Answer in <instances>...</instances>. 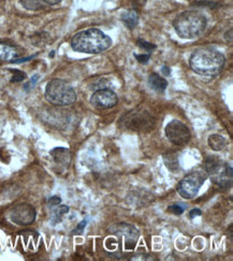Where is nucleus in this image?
<instances>
[{
	"label": "nucleus",
	"mask_w": 233,
	"mask_h": 261,
	"mask_svg": "<svg viewBox=\"0 0 233 261\" xmlns=\"http://www.w3.org/2000/svg\"><path fill=\"white\" fill-rule=\"evenodd\" d=\"M225 56L218 50L212 48H200L194 52L189 60V66L193 72L202 76H216L225 66Z\"/></svg>",
	"instance_id": "1"
},
{
	"label": "nucleus",
	"mask_w": 233,
	"mask_h": 261,
	"mask_svg": "<svg viewBox=\"0 0 233 261\" xmlns=\"http://www.w3.org/2000/svg\"><path fill=\"white\" fill-rule=\"evenodd\" d=\"M112 39L101 30L91 28L75 35L71 40V47L79 53L99 54L109 49Z\"/></svg>",
	"instance_id": "2"
},
{
	"label": "nucleus",
	"mask_w": 233,
	"mask_h": 261,
	"mask_svg": "<svg viewBox=\"0 0 233 261\" xmlns=\"http://www.w3.org/2000/svg\"><path fill=\"white\" fill-rule=\"evenodd\" d=\"M206 18L199 11H186L173 22V27L182 39H194L202 35L206 28Z\"/></svg>",
	"instance_id": "3"
},
{
	"label": "nucleus",
	"mask_w": 233,
	"mask_h": 261,
	"mask_svg": "<svg viewBox=\"0 0 233 261\" xmlns=\"http://www.w3.org/2000/svg\"><path fill=\"white\" fill-rule=\"evenodd\" d=\"M204 169L207 177H210L217 186L225 189L231 187L233 173L230 165L216 156H209L204 162Z\"/></svg>",
	"instance_id": "4"
},
{
	"label": "nucleus",
	"mask_w": 233,
	"mask_h": 261,
	"mask_svg": "<svg viewBox=\"0 0 233 261\" xmlns=\"http://www.w3.org/2000/svg\"><path fill=\"white\" fill-rule=\"evenodd\" d=\"M46 99L53 105L68 106L77 101V94L67 81L53 79L47 85Z\"/></svg>",
	"instance_id": "5"
},
{
	"label": "nucleus",
	"mask_w": 233,
	"mask_h": 261,
	"mask_svg": "<svg viewBox=\"0 0 233 261\" xmlns=\"http://www.w3.org/2000/svg\"><path fill=\"white\" fill-rule=\"evenodd\" d=\"M154 118L148 111H144L143 108H137L131 111L119 120V125L126 130L135 132H144L152 130L154 126Z\"/></svg>",
	"instance_id": "6"
},
{
	"label": "nucleus",
	"mask_w": 233,
	"mask_h": 261,
	"mask_svg": "<svg viewBox=\"0 0 233 261\" xmlns=\"http://www.w3.org/2000/svg\"><path fill=\"white\" fill-rule=\"evenodd\" d=\"M205 170H196L185 176L178 186L179 194L185 199H192L199 193L201 186L206 180Z\"/></svg>",
	"instance_id": "7"
},
{
	"label": "nucleus",
	"mask_w": 233,
	"mask_h": 261,
	"mask_svg": "<svg viewBox=\"0 0 233 261\" xmlns=\"http://www.w3.org/2000/svg\"><path fill=\"white\" fill-rule=\"evenodd\" d=\"M167 138L175 146H185L190 141V131L180 120H172L166 126Z\"/></svg>",
	"instance_id": "8"
},
{
	"label": "nucleus",
	"mask_w": 233,
	"mask_h": 261,
	"mask_svg": "<svg viewBox=\"0 0 233 261\" xmlns=\"http://www.w3.org/2000/svg\"><path fill=\"white\" fill-rule=\"evenodd\" d=\"M36 210L29 203H20L13 207L10 212L11 221L16 225L26 226L33 224L36 220Z\"/></svg>",
	"instance_id": "9"
},
{
	"label": "nucleus",
	"mask_w": 233,
	"mask_h": 261,
	"mask_svg": "<svg viewBox=\"0 0 233 261\" xmlns=\"http://www.w3.org/2000/svg\"><path fill=\"white\" fill-rule=\"evenodd\" d=\"M117 103L118 98L116 93L108 88L97 90L91 98V104L96 110H110L116 106Z\"/></svg>",
	"instance_id": "10"
},
{
	"label": "nucleus",
	"mask_w": 233,
	"mask_h": 261,
	"mask_svg": "<svg viewBox=\"0 0 233 261\" xmlns=\"http://www.w3.org/2000/svg\"><path fill=\"white\" fill-rule=\"evenodd\" d=\"M116 234L124 241L125 250H132V248H135L139 239V232L134 226L128 224L119 225L117 226Z\"/></svg>",
	"instance_id": "11"
},
{
	"label": "nucleus",
	"mask_w": 233,
	"mask_h": 261,
	"mask_svg": "<svg viewBox=\"0 0 233 261\" xmlns=\"http://www.w3.org/2000/svg\"><path fill=\"white\" fill-rule=\"evenodd\" d=\"M51 155L54 158V162L60 165L61 167L68 168L72 161L71 152L65 148H55L51 151Z\"/></svg>",
	"instance_id": "12"
},
{
	"label": "nucleus",
	"mask_w": 233,
	"mask_h": 261,
	"mask_svg": "<svg viewBox=\"0 0 233 261\" xmlns=\"http://www.w3.org/2000/svg\"><path fill=\"white\" fill-rule=\"evenodd\" d=\"M18 56H20V52L16 47L5 43H0V60H15Z\"/></svg>",
	"instance_id": "13"
},
{
	"label": "nucleus",
	"mask_w": 233,
	"mask_h": 261,
	"mask_svg": "<svg viewBox=\"0 0 233 261\" xmlns=\"http://www.w3.org/2000/svg\"><path fill=\"white\" fill-rule=\"evenodd\" d=\"M148 84L150 88H153L157 92H165L168 87V81L166 80V78L161 77V76H159L157 73H153L149 75Z\"/></svg>",
	"instance_id": "14"
},
{
	"label": "nucleus",
	"mask_w": 233,
	"mask_h": 261,
	"mask_svg": "<svg viewBox=\"0 0 233 261\" xmlns=\"http://www.w3.org/2000/svg\"><path fill=\"white\" fill-rule=\"evenodd\" d=\"M122 21L126 25V27L130 30H134L139 23V16L135 10L126 11L122 15Z\"/></svg>",
	"instance_id": "15"
},
{
	"label": "nucleus",
	"mask_w": 233,
	"mask_h": 261,
	"mask_svg": "<svg viewBox=\"0 0 233 261\" xmlns=\"http://www.w3.org/2000/svg\"><path fill=\"white\" fill-rule=\"evenodd\" d=\"M209 146L214 151H222L227 146L226 138L219 134H213L209 137Z\"/></svg>",
	"instance_id": "16"
},
{
	"label": "nucleus",
	"mask_w": 233,
	"mask_h": 261,
	"mask_svg": "<svg viewBox=\"0 0 233 261\" xmlns=\"http://www.w3.org/2000/svg\"><path fill=\"white\" fill-rule=\"evenodd\" d=\"M163 160H165L166 166L171 171H175L179 169V160L175 155L166 154V155H163Z\"/></svg>",
	"instance_id": "17"
},
{
	"label": "nucleus",
	"mask_w": 233,
	"mask_h": 261,
	"mask_svg": "<svg viewBox=\"0 0 233 261\" xmlns=\"http://www.w3.org/2000/svg\"><path fill=\"white\" fill-rule=\"evenodd\" d=\"M21 3L27 10H39L42 9L44 5L40 2V0H21Z\"/></svg>",
	"instance_id": "18"
},
{
	"label": "nucleus",
	"mask_w": 233,
	"mask_h": 261,
	"mask_svg": "<svg viewBox=\"0 0 233 261\" xmlns=\"http://www.w3.org/2000/svg\"><path fill=\"white\" fill-rule=\"evenodd\" d=\"M186 210V207L184 205H181V203H176V205H171L168 208V212L175 214V215H181L184 213Z\"/></svg>",
	"instance_id": "19"
},
{
	"label": "nucleus",
	"mask_w": 233,
	"mask_h": 261,
	"mask_svg": "<svg viewBox=\"0 0 233 261\" xmlns=\"http://www.w3.org/2000/svg\"><path fill=\"white\" fill-rule=\"evenodd\" d=\"M137 44H138V46L139 47H141L142 49L144 50H146V52H152V50L156 49V45L153 43H150V42H147V41H144V40H141V39H139L137 41Z\"/></svg>",
	"instance_id": "20"
},
{
	"label": "nucleus",
	"mask_w": 233,
	"mask_h": 261,
	"mask_svg": "<svg viewBox=\"0 0 233 261\" xmlns=\"http://www.w3.org/2000/svg\"><path fill=\"white\" fill-rule=\"evenodd\" d=\"M11 73H13V77H12L11 81L12 82H18V81H22L25 79V77H26V74H25L24 72L20 71V70H10Z\"/></svg>",
	"instance_id": "21"
},
{
	"label": "nucleus",
	"mask_w": 233,
	"mask_h": 261,
	"mask_svg": "<svg viewBox=\"0 0 233 261\" xmlns=\"http://www.w3.org/2000/svg\"><path fill=\"white\" fill-rule=\"evenodd\" d=\"M68 211H69V208L67 206H60L54 212V216H56V218H57V219H56V222H58L61 219V216L64 215V214H66V213H68Z\"/></svg>",
	"instance_id": "22"
},
{
	"label": "nucleus",
	"mask_w": 233,
	"mask_h": 261,
	"mask_svg": "<svg viewBox=\"0 0 233 261\" xmlns=\"http://www.w3.org/2000/svg\"><path fill=\"white\" fill-rule=\"evenodd\" d=\"M136 59L140 62L143 63V65H145V63L148 62V60L150 59V54H142V55H135Z\"/></svg>",
	"instance_id": "23"
},
{
	"label": "nucleus",
	"mask_w": 233,
	"mask_h": 261,
	"mask_svg": "<svg viewBox=\"0 0 233 261\" xmlns=\"http://www.w3.org/2000/svg\"><path fill=\"white\" fill-rule=\"evenodd\" d=\"M194 5H202V7H209L213 9V8H216L218 4L215 2H212V1H199V2L194 3Z\"/></svg>",
	"instance_id": "24"
},
{
	"label": "nucleus",
	"mask_w": 233,
	"mask_h": 261,
	"mask_svg": "<svg viewBox=\"0 0 233 261\" xmlns=\"http://www.w3.org/2000/svg\"><path fill=\"white\" fill-rule=\"evenodd\" d=\"M86 224H87V223H86V221H83V222H81V223H80V224L78 225V227H77V228H75V229H74V230H73V233H74V234H79V233H81V232H83V230H84V228H85Z\"/></svg>",
	"instance_id": "25"
},
{
	"label": "nucleus",
	"mask_w": 233,
	"mask_h": 261,
	"mask_svg": "<svg viewBox=\"0 0 233 261\" xmlns=\"http://www.w3.org/2000/svg\"><path fill=\"white\" fill-rule=\"evenodd\" d=\"M60 202H61V199L59 198L58 196H53L48 200V203L51 206H58V205H60Z\"/></svg>",
	"instance_id": "26"
},
{
	"label": "nucleus",
	"mask_w": 233,
	"mask_h": 261,
	"mask_svg": "<svg viewBox=\"0 0 233 261\" xmlns=\"http://www.w3.org/2000/svg\"><path fill=\"white\" fill-rule=\"evenodd\" d=\"M40 2L44 5H56L61 2V0H40Z\"/></svg>",
	"instance_id": "27"
},
{
	"label": "nucleus",
	"mask_w": 233,
	"mask_h": 261,
	"mask_svg": "<svg viewBox=\"0 0 233 261\" xmlns=\"http://www.w3.org/2000/svg\"><path fill=\"white\" fill-rule=\"evenodd\" d=\"M201 214H202V211H201L200 209H193V210H191V211L189 212V216H190V219L196 218V216H200Z\"/></svg>",
	"instance_id": "28"
},
{
	"label": "nucleus",
	"mask_w": 233,
	"mask_h": 261,
	"mask_svg": "<svg viewBox=\"0 0 233 261\" xmlns=\"http://www.w3.org/2000/svg\"><path fill=\"white\" fill-rule=\"evenodd\" d=\"M38 79H39V75H35L34 76V77H33V79H31L30 81H29V84H27L26 85V87H25V89H27V88H29V87H33V85H35L36 84V82H37V80Z\"/></svg>",
	"instance_id": "29"
},
{
	"label": "nucleus",
	"mask_w": 233,
	"mask_h": 261,
	"mask_svg": "<svg viewBox=\"0 0 233 261\" xmlns=\"http://www.w3.org/2000/svg\"><path fill=\"white\" fill-rule=\"evenodd\" d=\"M36 56H30V57H27V58H23V59H17V60H12V62L13 63H22V62H25V61H28V60H31L33 58H35Z\"/></svg>",
	"instance_id": "30"
},
{
	"label": "nucleus",
	"mask_w": 233,
	"mask_h": 261,
	"mask_svg": "<svg viewBox=\"0 0 233 261\" xmlns=\"http://www.w3.org/2000/svg\"><path fill=\"white\" fill-rule=\"evenodd\" d=\"M161 73L165 76H169L170 74H171V70H170L169 67L165 66V67H162V69H161Z\"/></svg>",
	"instance_id": "31"
}]
</instances>
